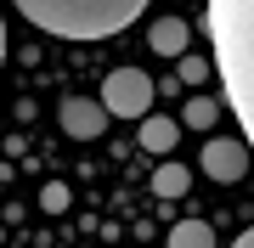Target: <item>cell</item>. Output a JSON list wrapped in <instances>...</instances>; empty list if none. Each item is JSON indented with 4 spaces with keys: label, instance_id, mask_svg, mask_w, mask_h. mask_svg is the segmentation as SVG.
<instances>
[{
    "label": "cell",
    "instance_id": "obj_1",
    "mask_svg": "<svg viewBox=\"0 0 254 248\" xmlns=\"http://www.w3.org/2000/svg\"><path fill=\"white\" fill-rule=\"evenodd\" d=\"M203 28L215 46L226 101L243 119V141L254 152V0H203Z\"/></svg>",
    "mask_w": 254,
    "mask_h": 248
},
{
    "label": "cell",
    "instance_id": "obj_2",
    "mask_svg": "<svg viewBox=\"0 0 254 248\" xmlns=\"http://www.w3.org/2000/svg\"><path fill=\"white\" fill-rule=\"evenodd\" d=\"M17 11L63 40H108L130 17H141L147 0H17Z\"/></svg>",
    "mask_w": 254,
    "mask_h": 248
},
{
    "label": "cell",
    "instance_id": "obj_3",
    "mask_svg": "<svg viewBox=\"0 0 254 248\" xmlns=\"http://www.w3.org/2000/svg\"><path fill=\"white\" fill-rule=\"evenodd\" d=\"M102 107L108 119H153V79L141 68H113L102 85Z\"/></svg>",
    "mask_w": 254,
    "mask_h": 248
},
{
    "label": "cell",
    "instance_id": "obj_4",
    "mask_svg": "<svg viewBox=\"0 0 254 248\" xmlns=\"http://www.w3.org/2000/svg\"><path fill=\"white\" fill-rule=\"evenodd\" d=\"M249 141H232V136H209L203 141V175L209 181H220V186H232V181H243L249 175Z\"/></svg>",
    "mask_w": 254,
    "mask_h": 248
},
{
    "label": "cell",
    "instance_id": "obj_5",
    "mask_svg": "<svg viewBox=\"0 0 254 248\" xmlns=\"http://www.w3.org/2000/svg\"><path fill=\"white\" fill-rule=\"evenodd\" d=\"M63 130H68L73 141H96L102 130H108V107L91 101V96H68L63 101Z\"/></svg>",
    "mask_w": 254,
    "mask_h": 248
},
{
    "label": "cell",
    "instance_id": "obj_6",
    "mask_svg": "<svg viewBox=\"0 0 254 248\" xmlns=\"http://www.w3.org/2000/svg\"><path fill=\"white\" fill-rule=\"evenodd\" d=\"M147 40H153L158 56H181V51H187V23H181V17H164V23H153Z\"/></svg>",
    "mask_w": 254,
    "mask_h": 248
},
{
    "label": "cell",
    "instance_id": "obj_7",
    "mask_svg": "<svg viewBox=\"0 0 254 248\" xmlns=\"http://www.w3.org/2000/svg\"><path fill=\"white\" fill-rule=\"evenodd\" d=\"M175 141H181V124L175 119H141V147L147 152H170Z\"/></svg>",
    "mask_w": 254,
    "mask_h": 248
},
{
    "label": "cell",
    "instance_id": "obj_8",
    "mask_svg": "<svg viewBox=\"0 0 254 248\" xmlns=\"http://www.w3.org/2000/svg\"><path fill=\"white\" fill-rule=\"evenodd\" d=\"M187 186H192V169H187V164H158V169H153V192H158V198H181Z\"/></svg>",
    "mask_w": 254,
    "mask_h": 248
},
{
    "label": "cell",
    "instance_id": "obj_9",
    "mask_svg": "<svg viewBox=\"0 0 254 248\" xmlns=\"http://www.w3.org/2000/svg\"><path fill=\"white\" fill-rule=\"evenodd\" d=\"M170 248H215V231H209L203 220H181L170 231Z\"/></svg>",
    "mask_w": 254,
    "mask_h": 248
},
{
    "label": "cell",
    "instance_id": "obj_10",
    "mask_svg": "<svg viewBox=\"0 0 254 248\" xmlns=\"http://www.w3.org/2000/svg\"><path fill=\"white\" fill-rule=\"evenodd\" d=\"M181 119H187L192 130H209V124H215V119H220V107H215V101H209V96H192V101H187V113H181Z\"/></svg>",
    "mask_w": 254,
    "mask_h": 248
},
{
    "label": "cell",
    "instance_id": "obj_11",
    "mask_svg": "<svg viewBox=\"0 0 254 248\" xmlns=\"http://www.w3.org/2000/svg\"><path fill=\"white\" fill-rule=\"evenodd\" d=\"M209 74H215V68H209L203 56H181V79H187V85H203Z\"/></svg>",
    "mask_w": 254,
    "mask_h": 248
},
{
    "label": "cell",
    "instance_id": "obj_12",
    "mask_svg": "<svg viewBox=\"0 0 254 248\" xmlns=\"http://www.w3.org/2000/svg\"><path fill=\"white\" fill-rule=\"evenodd\" d=\"M40 209H51V214H57V209H68V186H63V181H51L46 192H40Z\"/></svg>",
    "mask_w": 254,
    "mask_h": 248
},
{
    "label": "cell",
    "instance_id": "obj_13",
    "mask_svg": "<svg viewBox=\"0 0 254 248\" xmlns=\"http://www.w3.org/2000/svg\"><path fill=\"white\" fill-rule=\"evenodd\" d=\"M232 248H254V226H249V231H243V237H237Z\"/></svg>",
    "mask_w": 254,
    "mask_h": 248
},
{
    "label": "cell",
    "instance_id": "obj_14",
    "mask_svg": "<svg viewBox=\"0 0 254 248\" xmlns=\"http://www.w3.org/2000/svg\"><path fill=\"white\" fill-rule=\"evenodd\" d=\"M0 62H6V17H0Z\"/></svg>",
    "mask_w": 254,
    "mask_h": 248
}]
</instances>
